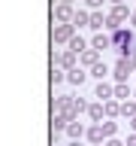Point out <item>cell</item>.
<instances>
[{
  "label": "cell",
  "instance_id": "obj_1",
  "mask_svg": "<svg viewBox=\"0 0 136 146\" xmlns=\"http://www.w3.org/2000/svg\"><path fill=\"white\" fill-rule=\"evenodd\" d=\"M112 49L118 52V58H130L136 52V31H127V27H115L112 31Z\"/></svg>",
  "mask_w": 136,
  "mask_h": 146
},
{
  "label": "cell",
  "instance_id": "obj_2",
  "mask_svg": "<svg viewBox=\"0 0 136 146\" xmlns=\"http://www.w3.org/2000/svg\"><path fill=\"white\" fill-rule=\"evenodd\" d=\"M54 110H58L61 116H67L70 122L79 116V113H76V104H73V98H70V94H61V98H54Z\"/></svg>",
  "mask_w": 136,
  "mask_h": 146
},
{
  "label": "cell",
  "instance_id": "obj_3",
  "mask_svg": "<svg viewBox=\"0 0 136 146\" xmlns=\"http://www.w3.org/2000/svg\"><path fill=\"white\" fill-rule=\"evenodd\" d=\"M52 36H54V43H70L73 36H76V25H54V31H52Z\"/></svg>",
  "mask_w": 136,
  "mask_h": 146
},
{
  "label": "cell",
  "instance_id": "obj_4",
  "mask_svg": "<svg viewBox=\"0 0 136 146\" xmlns=\"http://www.w3.org/2000/svg\"><path fill=\"white\" fill-rule=\"evenodd\" d=\"M115 82H127L130 79V73H133V64H130V58H118L115 61Z\"/></svg>",
  "mask_w": 136,
  "mask_h": 146
},
{
  "label": "cell",
  "instance_id": "obj_5",
  "mask_svg": "<svg viewBox=\"0 0 136 146\" xmlns=\"http://www.w3.org/2000/svg\"><path fill=\"white\" fill-rule=\"evenodd\" d=\"M127 15H130V12H127V6H124V3H118V6L112 9V12H109V18H106V27H112V31H115V27L121 25V21H124Z\"/></svg>",
  "mask_w": 136,
  "mask_h": 146
},
{
  "label": "cell",
  "instance_id": "obj_6",
  "mask_svg": "<svg viewBox=\"0 0 136 146\" xmlns=\"http://www.w3.org/2000/svg\"><path fill=\"white\" fill-rule=\"evenodd\" d=\"M73 15H76V12H73V3H58V9H54V18H58V21L70 25Z\"/></svg>",
  "mask_w": 136,
  "mask_h": 146
},
{
  "label": "cell",
  "instance_id": "obj_7",
  "mask_svg": "<svg viewBox=\"0 0 136 146\" xmlns=\"http://www.w3.org/2000/svg\"><path fill=\"white\" fill-rule=\"evenodd\" d=\"M54 64H61L63 70H76V52H61V55H54Z\"/></svg>",
  "mask_w": 136,
  "mask_h": 146
},
{
  "label": "cell",
  "instance_id": "obj_8",
  "mask_svg": "<svg viewBox=\"0 0 136 146\" xmlns=\"http://www.w3.org/2000/svg\"><path fill=\"white\" fill-rule=\"evenodd\" d=\"M94 98H100L103 104H106L109 98H115V88H112L109 82H103V79H100V82H97V88H94Z\"/></svg>",
  "mask_w": 136,
  "mask_h": 146
},
{
  "label": "cell",
  "instance_id": "obj_9",
  "mask_svg": "<svg viewBox=\"0 0 136 146\" xmlns=\"http://www.w3.org/2000/svg\"><path fill=\"white\" fill-rule=\"evenodd\" d=\"M79 61H82V67H94V64H100V52L97 49H85L79 55Z\"/></svg>",
  "mask_w": 136,
  "mask_h": 146
},
{
  "label": "cell",
  "instance_id": "obj_10",
  "mask_svg": "<svg viewBox=\"0 0 136 146\" xmlns=\"http://www.w3.org/2000/svg\"><path fill=\"white\" fill-rule=\"evenodd\" d=\"M91 49H97V52H106V49H112V36L97 34L94 40H91Z\"/></svg>",
  "mask_w": 136,
  "mask_h": 146
},
{
  "label": "cell",
  "instance_id": "obj_11",
  "mask_svg": "<svg viewBox=\"0 0 136 146\" xmlns=\"http://www.w3.org/2000/svg\"><path fill=\"white\" fill-rule=\"evenodd\" d=\"M67 134H70L73 140H82V134H88V131H85V125H82V122H76V119H73L70 125H67Z\"/></svg>",
  "mask_w": 136,
  "mask_h": 146
},
{
  "label": "cell",
  "instance_id": "obj_12",
  "mask_svg": "<svg viewBox=\"0 0 136 146\" xmlns=\"http://www.w3.org/2000/svg\"><path fill=\"white\" fill-rule=\"evenodd\" d=\"M67 125H70V119H67V116H54V119H52V134H54V137L63 134V131H67Z\"/></svg>",
  "mask_w": 136,
  "mask_h": 146
},
{
  "label": "cell",
  "instance_id": "obj_13",
  "mask_svg": "<svg viewBox=\"0 0 136 146\" xmlns=\"http://www.w3.org/2000/svg\"><path fill=\"white\" fill-rule=\"evenodd\" d=\"M85 79H88V73L82 70V67H76V70H67V82H73V85H82Z\"/></svg>",
  "mask_w": 136,
  "mask_h": 146
},
{
  "label": "cell",
  "instance_id": "obj_14",
  "mask_svg": "<svg viewBox=\"0 0 136 146\" xmlns=\"http://www.w3.org/2000/svg\"><path fill=\"white\" fill-rule=\"evenodd\" d=\"M115 98L121 100V104L130 98V85H127V82H118V85H115Z\"/></svg>",
  "mask_w": 136,
  "mask_h": 146
},
{
  "label": "cell",
  "instance_id": "obj_15",
  "mask_svg": "<svg viewBox=\"0 0 136 146\" xmlns=\"http://www.w3.org/2000/svg\"><path fill=\"white\" fill-rule=\"evenodd\" d=\"M103 113H106V107H103V104H91V107H88V116L94 119V122H100V119H103Z\"/></svg>",
  "mask_w": 136,
  "mask_h": 146
},
{
  "label": "cell",
  "instance_id": "obj_16",
  "mask_svg": "<svg viewBox=\"0 0 136 146\" xmlns=\"http://www.w3.org/2000/svg\"><path fill=\"white\" fill-rule=\"evenodd\" d=\"M103 137H106V134H103V125H94V128H88V140H91V143H100Z\"/></svg>",
  "mask_w": 136,
  "mask_h": 146
},
{
  "label": "cell",
  "instance_id": "obj_17",
  "mask_svg": "<svg viewBox=\"0 0 136 146\" xmlns=\"http://www.w3.org/2000/svg\"><path fill=\"white\" fill-rule=\"evenodd\" d=\"M103 107H106V116H109V119H115V116H121V104H115V100H106V104H103Z\"/></svg>",
  "mask_w": 136,
  "mask_h": 146
},
{
  "label": "cell",
  "instance_id": "obj_18",
  "mask_svg": "<svg viewBox=\"0 0 136 146\" xmlns=\"http://www.w3.org/2000/svg\"><path fill=\"white\" fill-rule=\"evenodd\" d=\"M73 25H76V27H82V25H91V15L85 12V9H79V12L73 15Z\"/></svg>",
  "mask_w": 136,
  "mask_h": 146
},
{
  "label": "cell",
  "instance_id": "obj_19",
  "mask_svg": "<svg viewBox=\"0 0 136 146\" xmlns=\"http://www.w3.org/2000/svg\"><path fill=\"white\" fill-rule=\"evenodd\" d=\"M85 49H88V46H85V40H82V36H73V40H70V52L82 55V52H85Z\"/></svg>",
  "mask_w": 136,
  "mask_h": 146
},
{
  "label": "cell",
  "instance_id": "obj_20",
  "mask_svg": "<svg viewBox=\"0 0 136 146\" xmlns=\"http://www.w3.org/2000/svg\"><path fill=\"white\" fill-rule=\"evenodd\" d=\"M121 116H127V119L136 116V100H124V104H121Z\"/></svg>",
  "mask_w": 136,
  "mask_h": 146
},
{
  "label": "cell",
  "instance_id": "obj_21",
  "mask_svg": "<svg viewBox=\"0 0 136 146\" xmlns=\"http://www.w3.org/2000/svg\"><path fill=\"white\" fill-rule=\"evenodd\" d=\"M106 73H109V67H106L103 61H100V64H94V67H91V73H88V76H97V79H103Z\"/></svg>",
  "mask_w": 136,
  "mask_h": 146
},
{
  "label": "cell",
  "instance_id": "obj_22",
  "mask_svg": "<svg viewBox=\"0 0 136 146\" xmlns=\"http://www.w3.org/2000/svg\"><path fill=\"white\" fill-rule=\"evenodd\" d=\"M103 25H106V18H103V12H91V25H88V27H94V31H100Z\"/></svg>",
  "mask_w": 136,
  "mask_h": 146
},
{
  "label": "cell",
  "instance_id": "obj_23",
  "mask_svg": "<svg viewBox=\"0 0 136 146\" xmlns=\"http://www.w3.org/2000/svg\"><path fill=\"white\" fill-rule=\"evenodd\" d=\"M63 79H67V73L58 70V67H52V85H58V82H63Z\"/></svg>",
  "mask_w": 136,
  "mask_h": 146
},
{
  "label": "cell",
  "instance_id": "obj_24",
  "mask_svg": "<svg viewBox=\"0 0 136 146\" xmlns=\"http://www.w3.org/2000/svg\"><path fill=\"white\" fill-rule=\"evenodd\" d=\"M115 131H118V125H115V122H106V125H103V134H106V137H112Z\"/></svg>",
  "mask_w": 136,
  "mask_h": 146
},
{
  "label": "cell",
  "instance_id": "obj_25",
  "mask_svg": "<svg viewBox=\"0 0 136 146\" xmlns=\"http://www.w3.org/2000/svg\"><path fill=\"white\" fill-rule=\"evenodd\" d=\"M73 104H76V113H85V110H88V104H85V100H82V98H76V100H73Z\"/></svg>",
  "mask_w": 136,
  "mask_h": 146
},
{
  "label": "cell",
  "instance_id": "obj_26",
  "mask_svg": "<svg viewBox=\"0 0 136 146\" xmlns=\"http://www.w3.org/2000/svg\"><path fill=\"white\" fill-rule=\"evenodd\" d=\"M88 6H91V9H97V6H103V0H88Z\"/></svg>",
  "mask_w": 136,
  "mask_h": 146
},
{
  "label": "cell",
  "instance_id": "obj_27",
  "mask_svg": "<svg viewBox=\"0 0 136 146\" xmlns=\"http://www.w3.org/2000/svg\"><path fill=\"white\" fill-rule=\"evenodd\" d=\"M106 146H124V143H121V140H109Z\"/></svg>",
  "mask_w": 136,
  "mask_h": 146
},
{
  "label": "cell",
  "instance_id": "obj_28",
  "mask_svg": "<svg viewBox=\"0 0 136 146\" xmlns=\"http://www.w3.org/2000/svg\"><path fill=\"white\" fill-rule=\"evenodd\" d=\"M130 64H133V70H136V52H133V55H130Z\"/></svg>",
  "mask_w": 136,
  "mask_h": 146
},
{
  "label": "cell",
  "instance_id": "obj_29",
  "mask_svg": "<svg viewBox=\"0 0 136 146\" xmlns=\"http://www.w3.org/2000/svg\"><path fill=\"white\" fill-rule=\"evenodd\" d=\"M130 21H133V27H136V12H130Z\"/></svg>",
  "mask_w": 136,
  "mask_h": 146
},
{
  "label": "cell",
  "instance_id": "obj_30",
  "mask_svg": "<svg viewBox=\"0 0 136 146\" xmlns=\"http://www.w3.org/2000/svg\"><path fill=\"white\" fill-rule=\"evenodd\" d=\"M70 146H82V143H79V140H73V143H70Z\"/></svg>",
  "mask_w": 136,
  "mask_h": 146
},
{
  "label": "cell",
  "instance_id": "obj_31",
  "mask_svg": "<svg viewBox=\"0 0 136 146\" xmlns=\"http://www.w3.org/2000/svg\"><path fill=\"white\" fill-rule=\"evenodd\" d=\"M130 125H133V131H136V116H133V122H130Z\"/></svg>",
  "mask_w": 136,
  "mask_h": 146
},
{
  "label": "cell",
  "instance_id": "obj_32",
  "mask_svg": "<svg viewBox=\"0 0 136 146\" xmlns=\"http://www.w3.org/2000/svg\"><path fill=\"white\" fill-rule=\"evenodd\" d=\"M112 3H115V6H118V3H124V0H112Z\"/></svg>",
  "mask_w": 136,
  "mask_h": 146
},
{
  "label": "cell",
  "instance_id": "obj_33",
  "mask_svg": "<svg viewBox=\"0 0 136 146\" xmlns=\"http://www.w3.org/2000/svg\"><path fill=\"white\" fill-rule=\"evenodd\" d=\"M61 3H73V0H61Z\"/></svg>",
  "mask_w": 136,
  "mask_h": 146
},
{
  "label": "cell",
  "instance_id": "obj_34",
  "mask_svg": "<svg viewBox=\"0 0 136 146\" xmlns=\"http://www.w3.org/2000/svg\"><path fill=\"white\" fill-rule=\"evenodd\" d=\"M94 146H100V143H94Z\"/></svg>",
  "mask_w": 136,
  "mask_h": 146
},
{
  "label": "cell",
  "instance_id": "obj_35",
  "mask_svg": "<svg viewBox=\"0 0 136 146\" xmlns=\"http://www.w3.org/2000/svg\"><path fill=\"white\" fill-rule=\"evenodd\" d=\"M133 100H136V98H133Z\"/></svg>",
  "mask_w": 136,
  "mask_h": 146
}]
</instances>
